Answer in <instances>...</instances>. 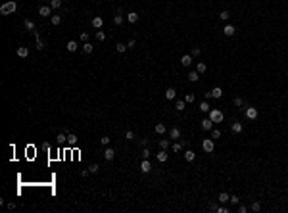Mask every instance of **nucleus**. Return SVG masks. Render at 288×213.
I'll return each mask as SVG.
<instances>
[{
  "instance_id": "nucleus-3",
  "label": "nucleus",
  "mask_w": 288,
  "mask_h": 213,
  "mask_svg": "<svg viewBox=\"0 0 288 213\" xmlns=\"http://www.w3.org/2000/svg\"><path fill=\"white\" fill-rule=\"evenodd\" d=\"M202 148H204V152L211 154V152L215 150V142H213V138H204V142H202Z\"/></svg>"
},
{
  "instance_id": "nucleus-31",
  "label": "nucleus",
  "mask_w": 288,
  "mask_h": 213,
  "mask_svg": "<svg viewBox=\"0 0 288 213\" xmlns=\"http://www.w3.org/2000/svg\"><path fill=\"white\" fill-rule=\"evenodd\" d=\"M50 6H52V10L62 8V0H50Z\"/></svg>"
},
{
  "instance_id": "nucleus-25",
  "label": "nucleus",
  "mask_w": 288,
  "mask_h": 213,
  "mask_svg": "<svg viewBox=\"0 0 288 213\" xmlns=\"http://www.w3.org/2000/svg\"><path fill=\"white\" fill-rule=\"evenodd\" d=\"M211 110V106L210 104H207V100H204V102L200 104V111H204V113H207V111Z\"/></svg>"
},
{
  "instance_id": "nucleus-22",
  "label": "nucleus",
  "mask_w": 288,
  "mask_h": 213,
  "mask_svg": "<svg viewBox=\"0 0 288 213\" xmlns=\"http://www.w3.org/2000/svg\"><path fill=\"white\" fill-rule=\"evenodd\" d=\"M198 79H200V73H198V71H190V73H188V81H190V83H196Z\"/></svg>"
},
{
  "instance_id": "nucleus-20",
  "label": "nucleus",
  "mask_w": 288,
  "mask_h": 213,
  "mask_svg": "<svg viewBox=\"0 0 288 213\" xmlns=\"http://www.w3.org/2000/svg\"><path fill=\"white\" fill-rule=\"evenodd\" d=\"M169 136H171V138H175V140H179V138H181V131H179L177 127H173V129L169 131Z\"/></svg>"
},
{
  "instance_id": "nucleus-6",
  "label": "nucleus",
  "mask_w": 288,
  "mask_h": 213,
  "mask_svg": "<svg viewBox=\"0 0 288 213\" xmlns=\"http://www.w3.org/2000/svg\"><path fill=\"white\" fill-rule=\"evenodd\" d=\"M114 158H115V150L108 146V148L104 150V159H106V161H111V159H114Z\"/></svg>"
},
{
  "instance_id": "nucleus-15",
  "label": "nucleus",
  "mask_w": 288,
  "mask_h": 213,
  "mask_svg": "<svg viewBox=\"0 0 288 213\" xmlns=\"http://www.w3.org/2000/svg\"><path fill=\"white\" fill-rule=\"evenodd\" d=\"M65 48H67V52H77L79 50V44L75 41H69L67 44H65Z\"/></svg>"
},
{
  "instance_id": "nucleus-29",
  "label": "nucleus",
  "mask_w": 288,
  "mask_h": 213,
  "mask_svg": "<svg viewBox=\"0 0 288 213\" xmlns=\"http://www.w3.org/2000/svg\"><path fill=\"white\" fill-rule=\"evenodd\" d=\"M67 142L71 144V146H75V144H77V136H75L73 133H67Z\"/></svg>"
},
{
  "instance_id": "nucleus-37",
  "label": "nucleus",
  "mask_w": 288,
  "mask_h": 213,
  "mask_svg": "<svg viewBox=\"0 0 288 213\" xmlns=\"http://www.w3.org/2000/svg\"><path fill=\"white\" fill-rule=\"evenodd\" d=\"M219 17L223 19V21H227V19L231 17V14H229V12H227V10H223V12H221V14H219Z\"/></svg>"
},
{
  "instance_id": "nucleus-9",
  "label": "nucleus",
  "mask_w": 288,
  "mask_h": 213,
  "mask_svg": "<svg viewBox=\"0 0 288 213\" xmlns=\"http://www.w3.org/2000/svg\"><path fill=\"white\" fill-rule=\"evenodd\" d=\"M114 21H115V25H121V23H123V21H125V17H123V10H121V8L117 10V14H115Z\"/></svg>"
},
{
  "instance_id": "nucleus-49",
  "label": "nucleus",
  "mask_w": 288,
  "mask_h": 213,
  "mask_svg": "<svg viewBox=\"0 0 288 213\" xmlns=\"http://www.w3.org/2000/svg\"><path fill=\"white\" fill-rule=\"evenodd\" d=\"M184 102H194V94H186V98H184Z\"/></svg>"
},
{
  "instance_id": "nucleus-8",
  "label": "nucleus",
  "mask_w": 288,
  "mask_h": 213,
  "mask_svg": "<svg viewBox=\"0 0 288 213\" xmlns=\"http://www.w3.org/2000/svg\"><path fill=\"white\" fill-rule=\"evenodd\" d=\"M181 65H183V67H188V65H192V56H190V54H184L183 58H181Z\"/></svg>"
},
{
  "instance_id": "nucleus-26",
  "label": "nucleus",
  "mask_w": 288,
  "mask_h": 213,
  "mask_svg": "<svg viewBox=\"0 0 288 213\" xmlns=\"http://www.w3.org/2000/svg\"><path fill=\"white\" fill-rule=\"evenodd\" d=\"M127 48H129V46H127V44H123V42H117V44H115V50H117L119 54H123Z\"/></svg>"
},
{
  "instance_id": "nucleus-2",
  "label": "nucleus",
  "mask_w": 288,
  "mask_h": 213,
  "mask_svg": "<svg viewBox=\"0 0 288 213\" xmlns=\"http://www.w3.org/2000/svg\"><path fill=\"white\" fill-rule=\"evenodd\" d=\"M207 115H210V119L213 121V123H221V121H223V111L221 110H215L213 108V110L207 111Z\"/></svg>"
},
{
  "instance_id": "nucleus-42",
  "label": "nucleus",
  "mask_w": 288,
  "mask_h": 213,
  "mask_svg": "<svg viewBox=\"0 0 288 213\" xmlns=\"http://www.w3.org/2000/svg\"><path fill=\"white\" fill-rule=\"evenodd\" d=\"M100 144H102V146H108V144H110V136H102Z\"/></svg>"
},
{
  "instance_id": "nucleus-35",
  "label": "nucleus",
  "mask_w": 288,
  "mask_h": 213,
  "mask_svg": "<svg viewBox=\"0 0 288 213\" xmlns=\"http://www.w3.org/2000/svg\"><path fill=\"white\" fill-rule=\"evenodd\" d=\"M200 48H198V46H194V48H192V50H190V56H192V58H198V56H200Z\"/></svg>"
},
{
  "instance_id": "nucleus-16",
  "label": "nucleus",
  "mask_w": 288,
  "mask_h": 213,
  "mask_svg": "<svg viewBox=\"0 0 288 213\" xmlns=\"http://www.w3.org/2000/svg\"><path fill=\"white\" fill-rule=\"evenodd\" d=\"M127 21H129V23H137V21H138V14H137V12H129V14H127Z\"/></svg>"
},
{
  "instance_id": "nucleus-51",
  "label": "nucleus",
  "mask_w": 288,
  "mask_h": 213,
  "mask_svg": "<svg viewBox=\"0 0 288 213\" xmlns=\"http://www.w3.org/2000/svg\"><path fill=\"white\" fill-rule=\"evenodd\" d=\"M127 46H129V48H135V38H131V41L127 42Z\"/></svg>"
},
{
  "instance_id": "nucleus-44",
  "label": "nucleus",
  "mask_w": 288,
  "mask_h": 213,
  "mask_svg": "<svg viewBox=\"0 0 288 213\" xmlns=\"http://www.w3.org/2000/svg\"><path fill=\"white\" fill-rule=\"evenodd\" d=\"M148 158H150V150L144 148V150H142V159H148Z\"/></svg>"
},
{
  "instance_id": "nucleus-17",
  "label": "nucleus",
  "mask_w": 288,
  "mask_h": 213,
  "mask_svg": "<svg viewBox=\"0 0 288 213\" xmlns=\"http://www.w3.org/2000/svg\"><path fill=\"white\" fill-rule=\"evenodd\" d=\"M18 56H19V58H27V56H29V48L27 46H19L18 48Z\"/></svg>"
},
{
  "instance_id": "nucleus-18",
  "label": "nucleus",
  "mask_w": 288,
  "mask_h": 213,
  "mask_svg": "<svg viewBox=\"0 0 288 213\" xmlns=\"http://www.w3.org/2000/svg\"><path fill=\"white\" fill-rule=\"evenodd\" d=\"M175 96H177V90H175V88H167V90H165V98H167V100H175Z\"/></svg>"
},
{
  "instance_id": "nucleus-32",
  "label": "nucleus",
  "mask_w": 288,
  "mask_h": 213,
  "mask_svg": "<svg viewBox=\"0 0 288 213\" xmlns=\"http://www.w3.org/2000/svg\"><path fill=\"white\" fill-rule=\"evenodd\" d=\"M50 21H52V25H60L62 23V15H52Z\"/></svg>"
},
{
  "instance_id": "nucleus-13",
  "label": "nucleus",
  "mask_w": 288,
  "mask_h": 213,
  "mask_svg": "<svg viewBox=\"0 0 288 213\" xmlns=\"http://www.w3.org/2000/svg\"><path fill=\"white\" fill-rule=\"evenodd\" d=\"M246 117L248 119H256L257 117V110L256 108H246Z\"/></svg>"
},
{
  "instance_id": "nucleus-48",
  "label": "nucleus",
  "mask_w": 288,
  "mask_h": 213,
  "mask_svg": "<svg viewBox=\"0 0 288 213\" xmlns=\"http://www.w3.org/2000/svg\"><path fill=\"white\" fill-rule=\"evenodd\" d=\"M242 104H244V100H242L240 96H238V98H234V106H242Z\"/></svg>"
},
{
  "instance_id": "nucleus-39",
  "label": "nucleus",
  "mask_w": 288,
  "mask_h": 213,
  "mask_svg": "<svg viewBox=\"0 0 288 213\" xmlns=\"http://www.w3.org/2000/svg\"><path fill=\"white\" fill-rule=\"evenodd\" d=\"M88 169H90V173H98V171H100V167H98V163H92V165L88 167Z\"/></svg>"
},
{
  "instance_id": "nucleus-33",
  "label": "nucleus",
  "mask_w": 288,
  "mask_h": 213,
  "mask_svg": "<svg viewBox=\"0 0 288 213\" xmlns=\"http://www.w3.org/2000/svg\"><path fill=\"white\" fill-rule=\"evenodd\" d=\"M156 133H158V134H163L165 133V125H163V123H158V125H156Z\"/></svg>"
},
{
  "instance_id": "nucleus-10",
  "label": "nucleus",
  "mask_w": 288,
  "mask_h": 213,
  "mask_svg": "<svg viewBox=\"0 0 288 213\" xmlns=\"http://www.w3.org/2000/svg\"><path fill=\"white\" fill-rule=\"evenodd\" d=\"M140 171H142V173H150V171H152V165H150V161H148V159H142Z\"/></svg>"
},
{
  "instance_id": "nucleus-36",
  "label": "nucleus",
  "mask_w": 288,
  "mask_h": 213,
  "mask_svg": "<svg viewBox=\"0 0 288 213\" xmlns=\"http://www.w3.org/2000/svg\"><path fill=\"white\" fill-rule=\"evenodd\" d=\"M183 146H184L183 142H175V144H173V152H181V150H183Z\"/></svg>"
},
{
  "instance_id": "nucleus-38",
  "label": "nucleus",
  "mask_w": 288,
  "mask_h": 213,
  "mask_svg": "<svg viewBox=\"0 0 288 213\" xmlns=\"http://www.w3.org/2000/svg\"><path fill=\"white\" fill-rule=\"evenodd\" d=\"M96 38H98L100 42H102V41H106V33H104V31H98V33H96Z\"/></svg>"
},
{
  "instance_id": "nucleus-21",
  "label": "nucleus",
  "mask_w": 288,
  "mask_h": 213,
  "mask_svg": "<svg viewBox=\"0 0 288 213\" xmlns=\"http://www.w3.org/2000/svg\"><path fill=\"white\" fill-rule=\"evenodd\" d=\"M92 50H94V46H92L90 42H83V52L85 54H92Z\"/></svg>"
},
{
  "instance_id": "nucleus-45",
  "label": "nucleus",
  "mask_w": 288,
  "mask_h": 213,
  "mask_svg": "<svg viewBox=\"0 0 288 213\" xmlns=\"http://www.w3.org/2000/svg\"><path fill=\"white\" fill-rule=\"evenodd\" d=\"M211 136H213V138H219V136H221V131L219 129H213V131H211Z\"/></svg>"
},
{
  "instance_id": "nucleus-12",
  "label": "nucleus",
  "mask_w": 288,
  "mask_h": 213,
  "mask_svg": "<svg viewBox=\"0 0 288 213\" xmlns=\"http://www.w3.org/2000/svg\"><path fill=\"white\" fill-rule=\"evenodd\" d=\"M156 158H158V161H160V163H165V161H167V158H169V156H167V150H161V152H158V156H156Z\"/></svg>"
},
{
  "instance_id": "nucleus-46",
  "label": "nucleus",
  "mask_w": 288,
  "mask_h": 213,
  "mask_svg": "<svg viewBox=\"0 0 288 213\" xmlns=\"http://www.w3.org/2000/svg\"><path fill=\"white\" fill-rule=\"evenodd\" d=\"M44 46H46V44L41 41V38H39V41H37V50H44Z\"/></svg>"
},
{
  "instance_id": "nucleus-43",
  "label": "nucleus",
  "mask_w": 288,
  "mask_h": 213,
  "mask_svg": "<svg viewBox=\"0 0 288 213\" xmlns=\"http://www.w3.org/2000/svg\"><path fill=\"white\" fill-rule=\"evenodd\" d=\"M259 209H261L259 202H254V204H252V211H259Z\"/></svg>"
},
{
  "instance_id": "nucleus-5",
  "label": "nucleus",
  "mask_w": 288,
  "mask_h": 213,
  "mask_svg": "<svg viewBox=\"0 0 288 213\" xmlns=\"http://www.w3.org/2000/svg\"><path fill=\"white\" fill-rule=\"evenodd\" d=\"M234 33H236V29H234V25L227 23V25L223 27V35H225V37H233Z\"/></svg>"
},
{
  "instance_id": "nucleus-24",
  "label": "nucleus",
  "mask_w": 288,
  "mask_h": 213,
  "mask_svg": "<svg viewBox=\"0 0 288 213\" xmlns=\"http://www.w3.org/2000/svg\"><path fill=\"white\" fill-rule=\"evenodd\" d=\"M231 131H233V133H242V123H233V125H231Z\"/></svg>"
},
{
  "instance_id": "nucleus-40",
  "label": "nucleus",
  "mask_w": 288,
  "mask_h": 213,
  "mask_svg": "<svg viewBox=\"0 0 288 213\" xmlns=\"http://www.w3.org/2000/svg\"><path fill=\"white\" fill-rule=\"evenodd\" d=\"M229 202H231V204H234V205H238V204H240V198H238V196H231Z\"/></svg>"
},
{
  "instance_id": "nucleus-4",
  "label": "nucleus",
  "mask_w": 288,
  "mask_h": 213,
  "mask_svg": "<svg viewBox=\"0 0 288 213\" xmlns=\"http://www.w3.org/2000/svg\"><path fill=\"white\" fill-rule=\"evenodd\" d=\"M39 15H42V17H52V6L50 4H42L41 8H39Z\"/></svg>"
},
{
  "instance_id": "nucleus-50",
  "label": "nucleus",
  "mask_w": 288,
  "mask_h": 213,
  "mask_svg": "<svg viewBox=\"0 0 288 213\" xmlns=\"http://www.w3.org/2000/svg\"><path fill=\"white\" fill-rule=\"evenodd\" d=\"M81 41L83 42H88V35H87V33H81Z\"/></svg>"
},
{
  "instance_id": "nucleus-19",
  "label": "nucleus",
  "mask_w": 288,
  "mask_h": 213,
  "mask_svg": "<svg viewBox=\"0 0 288 213\" xmlns=\"http://www.w3.org/2000/svg\"><path fill=\"white\" fill-rule=\"evenodd\" d=\"M184 159H186V161H194V159H196V152L186 150V152H184Z\"/></svg>"
},
{
  "instance_id": "nucleus-34",
  "label": "nucleus",
  "mask_w": 288,
  "mask_h": 213,
  "mask_svg": "<svg viewBox=\"0 0 288 213\" xmlns=\"http://www.w3.org/2000/svg\"><path fill=\"white\" fill-rule=\"evenodd\" d=\"M160 148H161V150H167V148H169V140H167V138L160 140Z\"/></svg>"
},
{
  "instance_id": "nucleus-11",
  "label": "nucleus",
  "mask_w": 288,
  "mask_h": 213,
  "mask_svg": "<svg viewBox=\"0 0 288 213\" xmlns=\"http://www.w3.org/2000/svg\"><path fill=\"white\" fill-rule=\"evenodd\" d=\"M102 25H104V19H102L100 15H96V17H92V27H94V29H100Z\"/></svg>"
},
{
  "instance_id": "nucleus-28",
  "label": "nucleus",
  "mask_w": 288,
  "mask_h": 213,
  "mask_svg": "<svg viewBox=\"0 0 288 213\" xmlns=\"http://www.w3.org/2000/svg\"><path fill=\"white\" fill-rule=\"evenodd\" d=\"M229 200H231V196L227 194V192H221V194H219V202H221V204H227Z\"/></svg>"
},
{
  "instance_id": "nucleus-47",
  "label": "nucleus",
  "mask_w": 288,
  "mask_h": 213,
  "mask_svg": "<svg viewBox=\"0 0 288 213\" xmlns=\"http://www.w3.org/2000/svg\"><path fill=\"white\" fill-rule=\"evenodd\" d=\"M246 211H248V207H246V205L238 204V213H246Z\"/></svg>"
},
{
  "instance_id": "nucleus-1",
  "label": "nucleus",
  "mask_w": 288,
  "mask_h": 213,
  "mask_svg": "<svg viewBox=\"0 0 288 213\" xmlns=\"http://www.w3.org/2000/svg\"><path fill=\"white\" fill-rule=\"evenodd\" d=\"M18 10V2L15 0H10V2H4V4L0 6V14L2 15H12Z\"/></svg>"
},
{
  "instance_id": "nucleus-41",
  "label": "nucleus",
  "mask_w": 288,
  "mask_h": 213,
  "mask_svg": "<svg viewBox=\"0 0 288 213\" xmlns=\"http://www.w3.org/2000/svg\"><path fill=\"white\" fill-rule=\"evenodd\" d=\"M125 138L127 140H135V133L133 131H127V133H125Z\"/></svg>"
},
{
  "instance_id": "nucleus-14",
  "label": "nucleus",
  "mask_w": 288,
  "mask_h": 213,
  "mask_svg": "<svg viewBox=\"0 0 288 213\" xmlns=\"http://www.w3.org/2000/svg\"><path fill=\"white\" fill-rule=\"evenodd\" d=\"M213 125H215V123H213V121L210 119V117L202 121V129H204V131H211V127H213Z\"/></svg>"
},
{
  "instance_id": "nucleus-7",
  "label": "nucleus",
  "mask_w": 288,
  "mask_h": 213,
  "mask_svg": "<svg viewBox=\"0 0 288 213\" xmlns=\"http://www.w3.org/2000/svg\"><path fill=\"white\" fill-rule=\"evenodd\" d=\"M210 94H211V98H215V100H219V98L223 96V90H221L219 87H213V88L210 90Z\"/></svg>"
},
{
  "instance_id": "nucleus-27",
  "label": "nucleus",
  "mask_w": 288,
  "mask_h": 213,
  "mask_svg": "<svg viewBox=\"0 0 288 213\" xmlns=\"http://www.w3.org/2000/svg\"><path fill=\"white\" fill-rule=\"evenodd\" d=\"M23 25H25V29H29V31H33V29H35V21H33V19H25V21H23Z\"/></svg>"
},
{
  "instance_id": "nucleus-23",
  "label": "nucleus",
  "mask_w": 288,
  "mask_h": 213,
  "mask_svg": "<svg viewBox=\"0 0 288 213\" xmlns=\"http://www.w3.org/2000/svg\"><path fill=\"white\" fill-rule=\"evenodd\" d=\"M206 69H207V65L204 64V61H198L196 64V71L198 73H206Z\"/></svg>"
},
{
  "instance_id": "nucleus-30",
  "label": "nucleus",
  "mask_w": 288,
  "mask_h": 213,
  "mask_svg": "<svg viewBox=\"0 0 288 213\" xmlns=\"http://www.w3.org/2000/svg\"><path fill=\"white\" fill-rule=\"evenodd\" d=\"M184 106H186V102H184V100H177V102H175V108H177L179 111H183Z\"/></svg>"
}]
</instances>
